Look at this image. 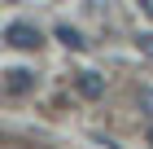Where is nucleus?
Returning <instances> with one entry per match:
<instances>
[{"mask_svg":"<svg viewBox=\"0 0 153 149\" xmlns=\"http://www.w3.org/2000/svg\"><path fill=\"white\" fill-rule=\"evenodd\" d=\"M136 48H140V57H153V31L136 35Z\"/></svg>","mask_w":153,"mask_h":149,"instance_id":"423d86ee","label":"nucleus"},{"mask_svg":"<svg viewBox=\"0 0 153 149\" xmlns=\"http://www.w3.org/2000/svg\"><path fill=\"white\" fill-rule=\"evenodd\" d=\"M136 4H140V9H144V13L153 18V0H136Z\"/></svg>","mask_w":153,"mask_h":149,"instance_id":"0eeeda50","label":"nucleus"},{"mask_svg":"<svg viewBox=\"0 0 153 149\" xmlns=\"http://www.w3.org/2000/svg\"><path fill=\"white\" fill-rule=\"evenodd\" d=\"M136 105H140L144 118H153V88H140V92H136Z\"/></svg>","mask_w":153,"mask_h":149,"instance_id":"39448f33","label":"nucleus"},{"mask_svg":"<svg viewBox=\"0 0 153 149\" xmlns=\"http://www.w3.org/2000/svg\"><path fill=\"white\" fill-rule=\"evenodd\" d=\"M4 92H9V97H26V92H35V70L9 66V70H4Z\"/></svg>","mask_w":153,"mask_h":149,"instance_id":"f03ea898","label":"nucleus"},{"mask_svg":"<svg viewBox=\"0 0 153 149\" xmlns=\"http://www.w3.org/2000/svg\"><path fill=\"white\" fill-rule=\"evenodd\" d=\"M74 92H79L83 101H101V97H105V75H96V70H79V75H74Z\"/></svg>","mask_w":153,"mask_h":149,"instance_id":"7ed1b4c3","label":"nucleus"},{"mask_svg":"<svg viewBox=\"0 0 153 149\" xmlns=\"http://www.w3.org/2000/svg\"><path fill=\"white\" fill-rule=\"evenodd\" d=\"M4 44L22 48V53H35V48L44 44V35H39L31 22H9V31H4Z\"/></svg>","mask_w":153,"mask_h":149,"instance_id":"f257e3e1","label":"nucleus"},{"mask_svg":"<svg viewBox=\"0 0 153 149\" xmlns=\"http://www.w3.org/2000/svg\"><path fill=\"white\" fill-rule=\"evenodd\" d=\"M57 40H61V44H66V48H74V53H79V48H83V35L74 31V26H57Z\"/></svg>","mask_w":153,"mask_h":149,"instance_id":"20e7f679","label":"nucleus"}]
</instances>
